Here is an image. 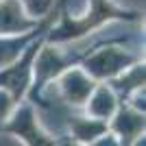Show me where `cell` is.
<instances>
[{
  "label": "cell",
  "instance_id": "6da1fadb",
  "mask_svg": "<svg viewBox=\"0 0 146 146\" xmlns=\"http://www.w3.org/2000/svg\"><path fill=\"white\" fill-rule=\"evenodd\" d=\"M135 59H137L135 55L124 52L116 46H105L85 61V72L92 79H111L122 70H127L131 63H135Z\"/></svg>",
  "mask_w": 146,
  "mask_h": 146
},
{
  "label": "cell",
  "instance_id": "7a4b0ae2",
  "mask_svg": "<svg viewBox=\"0 0 146 146\" xmlns=\"http://www.w3.org/2000/svg\"><path fill=\"white\" fill-rule=\"evenodd\" d=\"M94 90V79L83 70H70L59 81V94L70 105H83L87 103V96Z\"/></svg>",
  "mask_w": 146,
  "mask_h": 146
},
{
  "label": "cell",
  "instance_id": "3957f363",
  "mask_svg": "<svg viewBox=\"0 0 146 146\" xmlns=\"http://www.w3.org/2000/svg\"><path fill=\"white\" fill-rule=\"evenodd\" d=\"M35 52H37V44H33V46L26 48V55L22 57L20 63H15L13 68H2V72H0V83L5 87H9L15 98H18L20 94L26 90V85H29V79H31L29 63H31V59H33Z\"/></svg>",
  "mask_w": 146,
  "mask_h": 146
},
{
  "label": "cell",
  "instance_id": "277c9868",
  "mask_svg": "<svg viewBox=\"0 0 146 146\" xmlns=\"http://www.w3.org/2000/svg\"><path fill=\"white\" fill-rule=\"evenodd\" d=\"M35 24L33 18H29L20 0H0V35H13L22 33Z\"/></svg>",
  "mask_w": 146,
  "mask_h": 146
},
{
  "label": "cell",
  "instance_id": "5b68a950",
  "mask_svg": "<svg viewBox=\"0 0 146 146\" xmlns=\"http://www.w3.org/2000/svg\"><path fill=\"white\" fill-rule=\"evenodd\" d=\"M113 131L122 142H133L144 131V111H137L135 107H127V109L118 111L116 120H113Z\"/></svg>",
  "mask_w": 146,
  "mask_h": 146
},
{
  "label": "cell",
  "instance_id": "8992f818",
  "mask_svg": "<svg viewBox=\"0 0 146 146\" xmlns=\"http://www.w3.org/2000/svg\"><path fill=\"white\" fill-rule=\"evenodd\" d=\"M90 105H87V113L96 120H107L113 116L116 111V96L107 85H100L96 90H92V94L87 96Z\"/></svg>",
  "mask_w": 146,
  "mask_h": 146
},
{
  "label": "cell",
  "instance_id": "52a82bcc",
  "mask_svg": "<svg viewBox=\"0 0 146 146\" xmlns=\"http://www.w3.org/2000/svg\"><path fill=\"white\" fill-rule=\"evenodd\" d=\"M9 131H15V135L18 137H24V140L33 142V144H42L44 135L37 131V120L35 116H33V111H31V107H22V109H18V113L13 116V120L9 122Z\"/></svg>",
  "mask_w": 146,
  "mask_h": 146
},
{
  "label": "cell",
  "instance_id": "ba28073f",
  "mask_svg": "<svg viewBox=\"0 0 146 146\" xmlns=\"http://www.w3.org/2000/svg\"><path fill=\"white\" fill-rule=\"evenodd\" d=\"M70 127H72L74 137H79L81 142H94L96 137L107 131V124L105 120H87V118H72L70 120Z\"/></svg>",
  "mask_w": 146,
  "mask_h": 146
},
{
  "label": "cell",
  "instance_id": "9c48e42d",
  "mask_svg": "<svg viewBox=\"0 0 146 146\" xmlns=\"http://www.w3.org/2000/svg\"><path fill=\"white\" fill-rule=\"evenodd\" d=\"M113 87H116V92H120V94H131L133 90L144 87V66H133L122 79H118L116 83H113Z\"/></svg>",
  "mask_w": 146,
  "mask_h": 146
},
{
  "label": "cell",
  "instance_id": "30bf717a",
  "mask_svg": "<svg viewBox=\"0 0 146 146\" xmlns=\"http://www.w3.org/2000/svg\"><path fill=\"white\" fill-rule=\"evenodd\" d=\"M31 37H20V39H0V68L7 66V63H13V61L20 57L22 48L29 44Z\"/></svg>",
  "mask_w": 146,
  "mask_h": 146
},
{
  "label": "cell",
  "instance_id": "8fae6325",
  "mask_svg": "<svg viewBox=\"0 0 146 146\" xmlns=\"http://www.w3.org/2000/svg\"><path fill=\"white\" fill-rule=\"evenodd\" d=\"M20 5L24 7L29 18H42L44 13L55 5V0H20Z\"/></svg>",
  "mask_w": 146,
  "mask_h": 146
},
{
  "label": "cell",
  "instance_id": "7c38bea8",
  "mask_svg": "<svg viewBox=\"0 0 146 146\" xmlns=\"http://www.w3.org/2000/svg\"><path fill=\"white\" fill-rule=\"evenodd\" d=\"M11 105H13L11 96H9L7 92H0V122H2V120H7L9 111H11Z\"/></svg>",
  "mask_w": 146,
  "mask_h": 146
}]
</instances>
